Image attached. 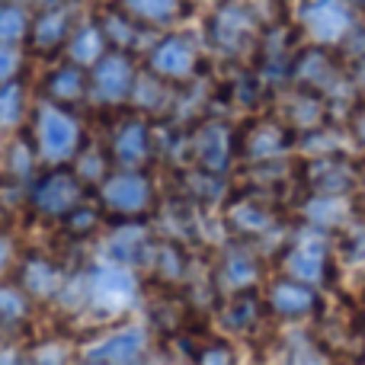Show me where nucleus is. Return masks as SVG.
<instances>
[{"label": "nucleus", "instance_id": "9b49d317", "mask_svg": "<svg viewBox=\"0 0 365 365\" xmlns=\"http://www.w3.org/2000/svg\"><path fill=\"white\" fill-rule=\"evenodd\" d=\"M189 151H192L195 164L202 170L225 173L234 151H237V141H234L231 128L221 125V122H202L192 132V138H189Z\"/></svg>", "mask_w": 365, "mask_h": 365}, {"label": "nucleus", "instance_id": "6ab92c4d", "mask_svg": "<svg viewBox=\"0 0 365 365\" xmlns=\"http://www.w3.org/2000/svg\"><path fill=\"white\" fill-rule=\"evenodd\" d=\"M285 148H289V132H285V125H279V122H257V125H250V132L240 138L237 151L253 160H269V158H276V154H282Z\"/></svg>", "mask_w": 365, "mask_h": 365}, {"label": "nucleus", "instance_id": "4468645a", "mask_svg": "<svg viewBox=\"0 0 365 365\" xmlns=\"http://www.w3.org/2000/svg\"><path fill=\"white\" fill-rule=\"evenodd\" d=\"M16 272H19L16 282L29 292L32 302H51V298H58L61 285L68 282L61 266H58L55 259L42 257V253H26V257L19 259Z\"/></svg>", "mask_w": 365, "mask_h": 365}, {"label": "nucleus", "instance_id": "423d86ee", "mask_svg": "<svg viewBox=\"0 0 365 365\" xmlns=\"http://www.w3.org/2000/svg\"><path fill=\"white\" fill-rule=\"evenodd\" d=\"M109 158L115 167L125 170H141L154 158V125L145 113H128L125 119L115 122L113 135L106 141Z\"/></svg>", "mask_w": 365, "mask_h": 365}, {"label": "nucleus", "instance_id": "aec40b11", "mask_svg": "<svg viewBox=\"0 0 365 365\" xmlns=\"http://www.w3.org/2000/svg\"><path fill=\"white\" fill-rule=\"evenodd\" d=\"M106 51H109V42H106V36H103V29H100L96 19L93 23L74 26V32H71L68 42H64V55H68V61L83 64V68L96 64Z\"/></svg>", "mask_w": 365, "mask_h": 365}, {"label": "nucleus", "instance_id": "6e6552de", "mask_svg": "<svg viewBox=\"0 0 365 365\" xmlns=\"http://www.w3.org/2000/svg\"><path fill=\"white\" fill-rule=\"evenodd\" d=\"M253 36H257V13L240 0L218 6L215 16L208 19V38H212L215 48L227 51V55H237L240 48H247Z\"/></svg>", "mask_w": 365, "mask_h": 365}, {"label": "nucleus", "instance_id": "4be33fe9", "mask_svg": "<svg viewBox=\"0 0 365 365\" xmlns=\"http://www.w3.org/2000/svg\"><path fill=\"white\" fill-rule=\"evenodd\" d=\"M119 6L141 26H170L182 16V0H119Z\"/></svg>", "mask_w": 365, "mask_h": 365}, {"label": "nucleus", "instance_id": "c756f323", "mask_svg": "<svg viewBox=\"0 0 365 365\" xmlns=\"http://www.w3.org/2000/svg\"><path fill=\"white\" fill-rule=\"evenodd\" d=\"M103 221H106V212H103V205H87V199L81 202V205L74 208V212H68L61 218L64 231H68V237L74 240H83V237H93L96 231L103 227Z\"/></svg>", "mask_w": 365, "mask_h": 365}, {"label": "nucleus", "instance_id": "5701e85b", "mask_svg": "<svg viewBox=\"0 0 365 365\" xmlns=\"http://www.w3.org/2000/svg\"><path fill=\"white\" fill-rule=\"evenodd\" d=\"M218 279H221V285L231 292L253 289L259 279V266H257V259H253V253L250 250H231L225 257V263H221Z\"/></svg>", "mask_w": 365, "mask_h": 365}, {"label": "nucleus", "instance_id": "a878e982", "mask_svg": "<svg viewBox=\"0 0 365 365\" xmlns=\"http://www.w3.org/2000/svg\"><path fill=\"white\" fill-rule=\"evenodd\" d=\"M148 266H151V272H158L164 282H177V279H182V272H186L182 247L173 244V240H164V244L154 240L151 253H148Z\"/></svg>", "mask_w": 365, "mask_h": 365}, {"label": "nucleus", "instance_id": "f03ea898", "mask_svg": "<svg viewBox=\"0 0 365 365\" xmlns=\"http://www.w3.org/2000/svg\"><path fill=\"white\" fill-rule=\"evenodd\" d=\"M154 202H158V192L145 167L141 170L119 167L100 182V205L106 218H148L154 212Z\"/></svg>", "mask_w": 365, "mask_h": 365}, {"label": "nucleus", "instance_id": "7c9ffc66", "mask_svg": "<svg viewBox=\"0 0 365 365\" xmlns=\"http://www.w3.org/2000/svg\"><path fill=\"white\" fill-rule=\"evenodd\" d=\"M26 115V90L19 83H0V132H10Z\"/></svg>", "mask_w": 365, "mask_h": 365}, {"label": "nucleus", "instance_id": "7ed1b4c3", "mask_svg": "<svg viewBox=\"0 0 365 365\" xmlns=\"http://www.w3.org/2000/svg\"><path fill=\"white\" fill-rule=\"evenodd\" d=\"M138 81L135 55L122 48H109L96 64H90V96L96 106H125L132 103V90Z\"/></svg>", "mask_w": 365, "mask_h": 365}, {"label": "nucleus", "instance_id": "bb28decb", "mask_svg": "<svg viewBox=\"0 0 365 365\" xmlns=\"http://www.w3.org/2000/svg\"><path fill=\"white\" fill-rule=\"evenodd\" d=\"M32 29V13L23 4L4 0L0 4V42L6 45H23Z\"/></svg>", "mask_w": 365, "mask_h": 365}, {"label": "nucleus", "instance_id": "c85d7f7f", "mask_svg": "<svg viewBox=\"0 0 365 365\" xmlns=\"http://www.w3.org/2000/svg\"><path fill=\"white\" fill-rule=\"evenodd\" d=\"M259 302L257 295H250V289L247 292H234L231 298H227L225 304V314H221V321H225L227 330H250L253 324L259 321Z\"/></svg>", "mask_w": 365, "mask_h": 365}, {"label": "nucleus", "instance_id": "2f4dec72", "mask_svg": "<svg viewBox=\"0 0 365 365\" xmlns=\"http://www.w3.org/2000/svg\"><path fill=\"white\" fill-rule=\"evenodd\" d=\"M16 71H19V51H16V45L0 42V83L13 81V77H16Z\"/></svg>", "mask_w": 365, "mask_h": 365}, {"label": "nucleus", "instance_id": "473e14b6", "mask_svg": "<svg viewBox=\"0 0 365 365\" xmlns=\"http://www.w3.org/2000/svg\"><path fill=\"white\" fill-rule=\"evenodd\" d=\"M13 263H16V250H13V240L6 231H0V279L6 276V272L13 269Z\"/></svg>", "mask_w": 365, "mask_h": 365}, {"label": "nucleus", "instance_id": "1a4fd4ad", "mask_svg": "<svg viewBox=\"0 0 365 365\" xmlns=\"http://www.w3.org/2000/svg\"><path fill=\"white\" fill-rule=\"evenodd\" d=\"M109 237H106V257L109 263L122 266H141L148 263V253L154 247V234L145 225V218H109Z\"/></svg>", "mask_w": 365, "mask_h": 365}, {"label": "nucleus", "instance_id": "f3484780", "mask_svg": "<svg viewBox=\"0 0 365 365\" xmlns=\"http://www.w3.org/2000/svg\"><path fill=\"white\" fill-rule=\"evenodd\" d=\"M96 23H100V29H103V36H106L109 48H122V51H132V55H135V51L145 45V29H148V26H141L135 16H128L119 4L109 6V10L96 13Z\"/></svg>", "mask_w": 365, "mask_h": 365}, {"label": "nucleus", "instance_id": "dca6fc26", "mask_svg": "<svg viewBox=\"0 0 365 365\" xmlns=\"http://www.w3.org/2000/svg\"><path fill=\"white\" fill-rule=\"evenodd\" d=\"M42 96L48 103H58V106L83 103L90 96V68L74 61L61 64V68H51L42 81Z\"/></svg>", "mask_w": 365, "mask_h": 365}, {"label": "nucleus", "instance_id": "ddd939ff", "mask_svg": "<svg viewBox=\"0 0 365 365\" xmlns=\"http://www.w3.org/2000/svg\"><path fill=\"white\" fill-rule=\"evenodd\" d=\"M148 353V330L145 327H119L113 334L100 336L87 353L83 362H138Z\"/></svg>", "mask_w": 365, "mask_h": 365}, {"label": "nucleus", "instance_id": "9d476101", "mask_svg": "<svg viewBox=\"0 0 365 365\" xmlns=\"http://www.w3.org/2000/svg\"><path fill=\"white\" fill-rule=\"evenodd\" d=\"M302 19L317 45H336L353 29V10L346 0H314L302 10Z\"/></svg>", "mask_w": 365, "mask_h": 365}, {"label": "nucleus", "instance_id": "cd10ccee", "mask_svg": "<svg viewBox=\"0 0 365 365\" xmlns=\"http://www.w3.org/2000/svg\"><path fill=\"white\" fill-rule=\"evenodd\" d=\"M38 160V148L32 145L26 135H16V138L6 145V158H4V173L10 180H29L32 177V167Z\"/></svg>", "mask_w": 365, "mask_h": 365}, {"label": "nucleus", "instance_id": "393cba45", "mask_svg": "<svg viewBox=\"0 0 365 365\" xmlns=\"http://www.w3.org/2000/svg\"><path fill=\"white\" fill-rule=\"evenodd\" d=\"M109 167H113L109 148H100L96 141H83V148L74 158V170H77V177L87 182V189L100 186V182L109 177Z\"/></svg>", "mask_w": 365, "mask_h": 365}, {"label": "nucleus", "instance_id": "a211bd4d", "mask_svg": "<svg viewBox=\"0 0 365 365\" xmlns=\"http://www.w3.org/2000/svg\"><path fill=\"white\" fill-rule=\"evenodd\" d=\"M317 304L314 292L308 289L304 282L298 279H279V282L269 285V295H266V308L276 311L279 317H304L311 314Z\"/></svg>", "mask_w": 365, "mask_h": 365}, {"label": "nucleus", "instance_id": "0eeeda50", "mask_svg": "<svg viewBox=\"0 0 365 365\" xmlns=\"http://www.w3.org/2000/svg\"><path fill=\"white\" fill-rule=\"evenodd\" d=\"M148 71L167 83H186L199 71V45L192 36H167L148 51Z\"/></svg>", "mask_w": 365, "mask_h": 365}, {"label": "nucleus", "instance_id": "412c9836", "mask_svg": "<svg viewBox=\"0 0 365 365\" xmlns=\"http://www.w3.org/2000/svg\"><path fill=\"white\" fill-rule=\"evenodd\" d=\"M32 295L19 282L0 279V330H19L32 317Z\"/></svg>", "mask_w": 365, "mask_h": 365}, {"label": "nucleus", "instance_id": "20e7f679", "mask_svg": "<svg viewBox=\"0 0 365 365\" xmlns=\"http://www.w3.org/2000/svg\"><path fill=\"white\" fill-rule=\"evenodd\" d=\"M83 199H87V182L77 177V170L68 164H55L51 170H45L32 182L29 192V205L42 218H58V221L68 212H74Z\"/></svg>", "mask_w": 365, "mask_h": 365}, {"label": "nucleus", "instance_id": "f257e3e1", "mask_svg": "<svg viewBox=\"0 0 365 365\" xmlns=\"http://www.w3.org/2000/svg\"><path fill=\"white\" fill-rule=\"evenodd\" d=\"M36 148L45 164H71L83 148V128L64 106L45 100L36 113Z\"/></svg>", "mask_w": 365, "mask_h": 365}, {"label": "nucleus", "instance_id": "2eb2a0df", "mask_svg": "<svg viewBox=\"0 0 365 365\" xmlns=\"http://www.w3.org/2000/svg\"><path fill=\"white\" fill-rule=\"evenodd\" d=\"M71 32H74V10L68 4H55L32 19V29L26 42L32 45L36 55H51V51L64 48Z\"/></svg>", "mask_w": 365, "mask_h": 365}, {"label": "nucleus", "instance_id": "b1692460", "mask_svg": "<svg viewBox=\"0 0 365 365\" xmlns=\"http://www.w3.org/2000/svg\"><path fill=\"white\" fill-rule=\"evenodd\" d=\"M227 225L240 234H263L266 227L272 225V215L263 202L244 195V199H237L231 208H227Z\"/></svg>", "mask_w": 365, "mask_h": 365}, {"label": "nucleus", "instance_id": "72a5a7b5", "mask_svg": "<svg viewBox=\"0 0 365 365\" xmlns=\"http://www.w3.org/2000/svg\"><path fill=\"white\" fill-rule=\"evenodd\" d=\"M356 138H359L362 145H365V109H362L359 115H356Z\"/></svg>", "mask_w": 365, "mask_h": 365}, {"label": "nucleus", "instance_id": "39448f33", "mask_svg": "<svg viewBox=\"0 0 365 365\" xmlns=\"http://www.w3.org/2000/svg\"><path fill=\"white\" fill-rule=\"evenodd\" d=\"M90 285V304L100 314H122L125 308H132V302L138 298V276L132 266L122 263H106L87 272Z\"/></svg>", "mask_w": 365, "mask_h": 365}, {"label": "nucleus", "instance_id": "f8f14e48", "mask_svg": "<svg viewBox=\"0 0 365 365\" xmlns=\"http://www.w3.org/2000/svg\"><path fill=\"white\" fill-rule=\"evenodd\" d=\"M327 259H330L327 240L321 234H302L295 244H289L282 266H285V276L298 279L304 285H314V282H324V276H327Z\"/></svg>", "mask_w": 365, "mask_h": 365}]
</instances>
